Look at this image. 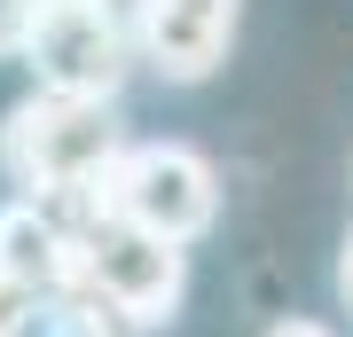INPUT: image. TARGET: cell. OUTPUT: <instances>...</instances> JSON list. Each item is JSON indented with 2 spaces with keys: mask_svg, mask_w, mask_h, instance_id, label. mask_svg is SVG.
I'll return each mask as SVG.
<instances>
[{
  "mask_svg": "<svg viewBox=\"0 0 353 337\" xmlns=\"http://www.w3.org/2000/svg\"><path fill=\"white\" fill-rule=\"evenodd\" d=\"M16 290H24V283H16V275H8V267H0V314H8V306H16Z\"/></svg>",
  "mask_w": 353,
  "mask_h": 337,
  "instance_id": "cell-11",
  "label": "cell"
},
{
  "mask_svg": "<svg viewBox=\"0 0 353 337\" xmlns=\"http://www.w3.org/2000/svg\"><path fill=\"white\" fill-rule=\"evenodd\" d=\"M134 16L141 0H39V24L24 39L32 79L63 94L118 102V87L134 71Z\"/></svg>",
  "mask_w": 353,
  "mask_h": 337,
  "instance_id": "cell-4",
  "label": "cell"
},
{
  "mask_svg": "<svg viewBox=\"0 0 353 337\" xmlns=\"http://www.w3.org/2000/svg\"><path fill=\"white\" fill-rule=\"evenodd\" d=\"M338 298H345V314H353V236H345V251H338Z\"/></svg>",
  "mask_w": 353,
  "mask_h": 337,
  "instance_id": "cell-10",
  "label": "cell"
},
{
  "mask_svg": "<svg viewBox=\"0 0 353 337\" xmlns=\"http://www.w3.org/2000/svg\"><path fill=\"white\" fill-rule=\"evenodd\" d=\"M94 212H118L165 243H196L220 220V173L189 141H126L102 196H94Z\"/></svg>",
  "mask_w": 353,
  "mask_h": 337,
  "instance_id": "cell-3",
  "label": "cell"
},
{
  "mask_svg": "<svg viewBox=\"0 0 353 337\" xmlns=\"http://www.w3.org/2000/svg\"><path fill=\"white\" fill-rule=\"evenodd\" d=\"M118 150H126V125H118V102H102V94L32 87L0 118V173H8V188L55 204L63 220L94 212Z\"/></svg>",
  "mask_w": 353,
  "mask_h": 337,
  "instance_id": "cell-1",
  "label": "cell"
},
{
  "mask_svg": "<svg viewBox=\"0 0 353 337\" xmlns=\"http://www.w3.org/2000/svg\"><path fill=\"white\" fill-rule=\"evenodd\" d=\"M71 283L126 329H165L189 298V243H165L118 212H87L71 220Z\"/></svg>",
  "mask_w": 353,
  "mask_h": 337,
  "instance_id": "cell-2",
  "label": "cell"
},
{
  "mask_svg": "<svg viewBox=\"0 0 353 337\" xmlns=\"http://www.w3.org/2000/svg\"><path fill=\"white\" fill-rule=\"evenodd\" d=\"M0 337H134V329L79 283H48V290H16V306L0 314Z\"/></svg>",
  "mask_w": 353,
  "mask_h": 337,
  "instance_id": "cell-7",
  "label": "cell"
},
{
  "mask_svg": "<svg viewBox=\"0 0 353 337\" xmlns=\"http://www.w3.org/2000/svg\"><path fill=\"white\" fill-rule=\"evenodd\" d=\"M32 24H39V0H0V63H8V55H24Z\"/></svg>",
  "mask_w": 353,
  "mask_h": 337,
  "instance_id": "cell-8",
  "label": "cell"
},
{
  "mask_svg": "<svg viewBox=\"0 0 353 337\" xmlns=\"http://www.w3.org/2000/svg\"><path fill=\"white\" fill-rule=\"evenodd\" d=\"M236 24H243V0H141L134 55L173 87H204L236 48Z\"/></svg>",
  "mask_w": 353,
  "mask_h": 337,
  "instance_id": "cell-5",
  "label": "cell"
},
{
  "mask_svg": "<svg viewBox=\"0 0 353 337\" xmlns=\"http://www.w3.org/2000/svg\"><path fill=\"white\" fill-rule=\"evenodd\" d=\"M267 337H338V329H330V322H314V314H283Z\"/></svg>",
  "mask_w": 353,
  "mask_h": 337,
  "instance_id": "cell-9",
  "label": "cell"
},
{
  "mask_svg": "<svg viewBox=\"0 0 353 337\" xmlns=\"http://www.w3.org/2000/svg\"><path fill=\"white\" fill-rule=\"evenodd\" d=\"M0 267H8L24 290L71 283V220L39 196H8L0 204Z\"/></svg>",
  "mask_w": 353,
  "mask_h": 337,
  "instance_id": "cell-6",
  "label": "cell"
}]
</instances>
